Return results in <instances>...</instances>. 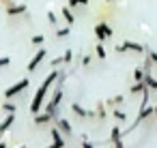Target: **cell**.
Segmentation results:
<instances>
[{
    "instance_id": "cell-5",
    "label": "cell",
    "mask_w": 157,
    "mask_h": 148,
    "mask_svg": "<svg viewBox=\"0 0 157 148\" xmlns=\"http://www.w3.org/2000/svg\"><path fill=\"white\" fill-rule=\"evenodd\" d=\"M116 52H138V54H142V52H148L142 43H133V41H125L123 45H116Z\"/></svg>"
},
{
    "instance_id": "cell-10",
    "label": "cell",
    "mask_w": 157,
    "mask_h": 148,
    "mask_svg": "<svg viewBox=\"0 0 157 148\" xmlns=\"http://www.w3.org/2000/svg\"><path fill=\"white\" fill-rule=\"evenodd\" d=\"M33 120H35V124H37V127H43V124H48V122H52V120H56V118H54L52 114H48V112L43 109V112L35 114V118H33Z\"/></svg>"
},
{
    "instance_id": "cell-33",
    "label": "cell",
    "mask_w": 157,
    "mask_h": 148,
    "mask_svg": "<svg viewBox=\"0 0 157 148\" xmlns=\"http://www.w3.org/2000/svg\"><path fill=\"white\" fill-rule=\"evenodd\" d=\"M114 148H125V144H123V139H118V142H114Z\"/></svg>"
},
{
    "instance_id": "cell-6",
    "label": "cell",
    "mask_w": 157,
    "mask_h": 148,
    "mask_svg": "<svg viewBox=\"0 0 157 148\" xmlns=\"http://www.w3.org/2000/svg\"><path fill=\"white\" fill-rule=\"evenodd\" d=\"M50 133H52V144L48 146V148H65V135L58 131V127H52L50 129Z\"/></svg>"
},
{
    "instance_id": "cell-13",
    "label": "cell",
    "mask_w": 157,
    "mask_h": 148,
    "mask_svg": "<svg viewBox=\"0 0 157 148\" xmlns=\"http://www.w3.org/2000/svg\"><path fill=\"white\" fill-rule=\"evenodd\" d=\"M71 112H73L75 116H80V118H88V114H90V112H88V109H84L80 103H71Z\"/></svg>"
},
{
    "instance_id": "cell-24",
    "label": "cell",
    "mask_w": 157,
    "mask_h": 148,
    "mask_svg": "<svg viewBox=\"0 0 157 148\" xmlns=\"http://www.w3.org/2000/svg\"><path fill=\"white\" fill-rule=\"evenodd\" d=\"M114 118L123 122V120H127V114H125V112H121V109H114Z\"/></svg>"
},
{
    "instance_id": "cell-11",
    "label": "cell",
    "mask_w": 157,
    "mask_h": 148,
    "mask_svg": "<svg viewBox=\"0 0 157 148\" xmlns=\"http://www.w3.org/2000/svg\"><path fill=\"white\" fill-rule=\"evenodd\" d=\"M13 122H15V114H7V116L2 118V122H0V135H5V133L13 127Z\"/></svg>"
},
{
    "instance_id": "cell-2",
    "label": "cell",
    "mask_w": 157,
    "mask_h": 148,
    "mask_svg": "<svg viewBox=\"0 0 157 148\" xmlns=\"http://www.w3.org/2000/svg\"><path fill=\"white\" fill-rule=\"evenodd\" d=\"M60 99H63V84H58V82H56V88H54V92H52L50 101L45 103V112H48V114H52L54 118L58 116V105H60Z\"/></svg>"
},
{
    "instance_id": "cell-22",
    "label": "cell",
    "mask_w": 157,
    "mask_h": 148,
    "mask_svg": "<svg viewBox=\"0 0 157 148\" xmlns=\"http://www.w3.org/2000/svg\"><path fill=\"white\" fill-rule=\"evenodd\" d=\"M67 35H69V26H65V28H58V30H56V37H58V39H65Z\"/></svg>"
},
{
    "instance_id": "cell-28",
    "label": "cell",
    "mask_w": 157,
    "mask_h": 148,
    "mask_svg": "<svg viewBox=\"0 0 157 148\" xmlns=\"http://www.w3.org/2000/svg\"><path fill=\"white\" fill-rule=\"evenodd\" d=\"M0 5H2V9H9L15 5V0H0Z\"/></svg>"
},
{
    "instance_id": "cell-9",
    "label": "cell",
    "mask_w": 157,
    "mask_h": 148,
    "mask_svg": "<svg viewBox=\"0 0 157 148\" xmlns=\"http://www.w3.org/2000/svg\"><path fill=\"white\" fill-rule=\"evenodd\" d=\"M56 127H58V131H60L65 137H71V135H73V127H71V122H69L67 118H56Z\"/></svg>"
},
{
    "instance_id": "cell-14",
    "label": "cell",
    "mask_w": 157,
    "mask_h": 148,
    "mask_svg": "<svg viewBox=\"0 0 157 148\" xmlns=\"http://www.w3.org/2000/svg\"><path fill=\"white\" fill-rule=\"evenodd\" d=\"M144 84H146L151 90H157V80L151 75V71H144Z\"/></svg>"
},
{
    "instance_id": "cell-21",
    "label": "cell",
    "mask_w": 157,
    "mask_h": 148,
    "mask_svg": "<svg viewBox=\"0 0 157 148\" xmlns=\"http://www.w3.org/2000/svg\"><path fill=\"white\" fill-rule=\"evenodd\" d=\"M95 54H97V58H101V60H103V58H105V56H108V54H105V50H103V45H101V43H97V47H95Z\"/></svg>"
},
{
    "instance_id": "cell-17",
    "label": "cell",
    "mask_w": 157,
    "mask_h": 148,
    "mask_svg": "<svg viewBox=\"0 0 157 148\" xmlns=\"http://www.w3.org/2000/svg\"><path fill=\"white\" fill-rule=\"evenodd\" d=\"M144 88H146V84H144V80H142V82H136V84L129 88V92H131V94H138V92H142Z\"/></svg>"
},
{
    "instance_id": "cell-8",
    "label": "cell",
    "mask_w": 157,
    "mask_h": 148,
    "mask_svg": "<svg viewBox=\"0 0 157 148\" xmlns=\"http://www.w3.org/2000/svg\"><path fill=\"white\" fill-rule=\"evenodd\" d=\"M5 13H7L9 17H24V15L28 13V7H26V5H20V2H15L13 7L5 9Z\"/></svg>"
},
{
    "instance_id": "cell-15",
    "label": "cell",
    "mask_w": 157,
    "mask_h": 148,
    "mask_svg": "<svg viewBox=\"0 0 157 148\" xmlns=\"http://www.w3.org/2000/svg\"><path fill=\"white\" fill-rule=\"evenodd\" d=\"M118 139H123V131H121L118 127H112V131H110V142L114 144V142H118Z\"/></svg>"
},
{
    "instance_id": "cell-29",
    "label": "cell",
    "mask_w": 157,
    "mask_h": 148,
    "mask_svg": "<svg viewBox=\"0 0 157 148\" xmlns=\"http://www.w3.org/2000/svg\"><path fill=\"white\" fill-rule=\"evenodd\" d=\"M82 148H95V146L88 142V137H86V135H82Z\"/></svg>"
},
{
    "instance_id": "cell-23",
    "label": "cell",
    "mask_w": 157,
    "mask_h": 148,
    "mask_svg": "<svg viewBox=\"0 0 157 148\" xmlns=\"http://www.w3.org/2000/svg\"><path fill=\"white\" fill-rule=\"evenodd\" d=\"M118 103H123V94H116L114 99H108V105H118Z\"/></svg>"
},
{
    "instance_id": "cell-32",
    "label": "cell",
    "mask_w": 157,
    "mask_h": 148,
    "mask_svg": "<svg viewBox=\"0 0 157 148\" xmlns=\"http://www.w3.org/2000/svg\"><path fill=\"white\" fill-rule=\"evenodd\" d=\"M67 5H69L71 9H75V7H80V5H78V0H67Z\"/></svg>"
},
{
    "instance_id": "cell-37",
    "label": "cell",
    "mask_w": 157,
    "mask_h": 148,
    "mask_svg": "<svg viewBox=\"0 0 157 148\" xmlns=\"http://www.w3.org/2000/svg\"><path fill=\"white\" fill-rule=\"evenodd\" d=\"M155 116H157V114H155Z\"/></svg>"
},
{
    "instance_id": "cell-16",
    "label": "cell",
    "mask_w": 157,
    "mask_h": 148,
    "mask_svg": "<svg viewBox=\"0 0 157 148\" xmlns=\"http://www.w3.org/2000/svg\"><path fill=\"white\" fill-rule=\"evenodd\" d=\"M0 109L7 112V114H15V112H17V105H15V103H11V101H7V103L0 105Z\"/></svg>"
},
{
    "instance_id": "cell-3",
    "label": "cell",
    "mask_w": 157,
    "mask_h": 148,
    "mask_svg": "<svg viewBox=\"0 0 157 148\" xmlns=\"http://www.w3.org/2000/svg\"><path fill=\"white\" fill-rule=\"evenodd\" d=\"M30 86V80L28 77H24V80H20L17 84H13V86H9L7 90H5V97L7 99H13V97H17V94H22L26 88Z\"/></svg>"
},
{
    "instance_id": "cell-19",
    "label": "cell",
    "mask_w": 157,
    "mask_h": 148,
    "mask_svg": "<svg viewBox=\"0 0 157 148\" xmlns=\"http://www.w3.org/2000/svg\"><path fill=\"white\" fill-rule=\"evenodd\" d=\"M95 114H97V116L103 120V118H105V103H97V109H95Z\"/></svg>"
},
{
    "instance_id": "cell-30",
    "label": "cell",
    "mask_w": 157,
    "mask_h": 148,
    "mask_svg": "<svg viewBox=\"0 0 157 148\" xmlns=\"http://www.w3.org/2000/svg\"><path fill=\"white\" fill-rule=\"evenodd\" d=\"M63 62H65V58H63V56H58V58H54V60H52V67L56 69V67H58V65H63Z\"/></svg>"
},
{
    "instance_id": "cell-25",
    "label": "cell",
    "mask_w": 157,
    "mask_h": 148,
    "mask_svg": "<svg viewBox=\"0 0 157 148\" xmlns=\"http://www.w3.org/2000/svg\"><path fill=\"white\" fill-rule=\"evenodd\" d=\"M11 65V58L9 56H0V69H5V67H9Z\"/></svg>"
},
{
    "instance_id": "cell-26",
    "label": "cell",
    "mask_w": 157,
    "mask_h": 148,
    "mask_svg": "<svg viewBox=\"0 0 157 148\" xmlns=\"http://www.w3.org/2000/svg\"><path fill=\"white\" fill-rule=\"evenodd\" d=\"M48 22H50V24H56V22H58V17H56L54 11H48Z\"/></svg>"
},
{
    "instance_id": "cell-36",
    "label": "cell",
    "mask_w": 157,
    "mask_h": 148,
    "mask_svg": "<svg viewBox=\"0 0 157 148\" xmlns=\"http://www.w3.org/2000/svg\"><path fill=\"white\" fill-rule=\"evenodd\" d=\"M105 2H116V0H105Z\"/></svg>"
},
{
    "instance_id": "cell-18",
    "label": "cell",
    "mask_w": 157,
    "mask_h": 148,
    "mask_svg": "<svg viewBox=\"0 0 157 148\" xmlns=\"http://www.w3.org/2000/svg\"><path fill=\"white\" fill-rule=\"evenodd\" d=\"M133 80H136V82H142V80H144V67H138V69L133 71Z\"/></svg>"
},
{
    "instance_id": "cell-34",
    "label": "cell",
    "mask_w": 157,
    "mask_h": 148,
    "mask_svg": "<svg viewBox=\"0 0 157 148\" xmlns=\"http://www.w3.org/2000/svg\"><path fill=\"white\" fill-rule=\"evenodd\" d=\"M78 5H80V7H86V5H88V0H78Z\"/></svg>"
},
{
    "instance_id": "cell-35",
    "label": "cell",
    "mask_w": 157,
    "mask_h": 148,
    "mask_svg": "<svg viewBox=\"0 0 157 148\" xmlns=\"http://www.w3.org/2000/svg\"><path fill=\"white\" fill-rule=\"evenodd\" d=\"M0 148H9V146H7V144H5L2 139H0Z\"/></svg>"
},
{
    "instance_id": "cell-27",
    "label": "cell",
    "mask_w": 157,
    "mask_h": 148,
    "mask_svg": "<svg viewBox=\"0 0 157 148\" xmlns=\"http://www.w3.org/2000/svg\"><path fill=\"white\" fill-rule=\"evenodd\" d=\"M63 58H65V65H69V62H71V60H73V52H71V50H67V52H65V56H63Z\"/></svg>"
},
{
    "instance_id": "cell-4",
    "label": "cell",
    "mask_w": 157,
    "mask_h": 148,
    "mask_svg": "<svg viewBox=\"0 0 157 148\" xmlns=\"http://www.w3.org/2000/svg\"><path fill=\"white\" fill-rule=\"evenodd\" d=\"M45 56H48V50H45V47H39V50L35 52V56L30 58V62H28L26 71H30V73H33V71H37V67L45 60Z\"/></svg>"
},
{
    "instance_id": "cell-31",
    "label": "cell",
    "mask_w": 157,
    "mask_h": 148,
    "mask_svg": "<svg viewBox=\"0 0 157 148\" xmlns=\"http://www.w3.org/2000/svg\"><path fill=\"white\" fill-rule=\"evenodd\" d=\"M90 60H93V56H84V58H82V65H84V67H88V65H90Z\"/></svg>"
},
{
    "instance_id": "cell-1",
    "label": "cell",
    "mask_w": 157,
    "mask_h": 148,
    "mask_svg": "<svg viewBox=\"0 0 157 148\" xmlns=\"http://www.w3.org/2000/svg\"><path fill=\"white\" fill-rule=\"evenodd\" d=\"M58 73H60V69H52L50 71V75L41 82V86L37 88V92H35V97H33V101H30V114L35 116V114H39L41 112V107L45 105L43 101H45V94H48V90L58 82Z\"/></svg>"
},
{
    "instance_id": "cell-12",
    "label": "cell",
    "mask_w": 157,
    "mask_h": 148,
    "mask_svg": "<svg viewBox=\"0 0 157 148\" xmlns=\"http://www.w3.org/2000/svg\"><path fill=\"white\" fill-rule=\"evenodd\" d=\"M60 13H63V20L67 22V26H71V24L75 22V15L71 13V7H69V5H67V7H63V11H60Z\"/></svg>"
},
{
    "instance_id": "cell-20",
    "label": "cell",
    "mask_w": 157,
    "mask_h": 148,
    "mask_svg": "<svg viewBox=\"0 0 157 148\" xmlns=\"http://www.w3.org/2000/svg\"><path fill=\"white\" fill-rule=\"evenodd\" d=\"M43 41H45L43 35H35V37H30V43H33V45H43Z\"/></svg>"
},
{
    "instance_id": "cell-7",
    "label": "cell",
    "mask_w": 157,
    "mask_h": 148,
    "mask_svg": "<svg viewBox=\"0 0 157 148\" xmlns=\"http://www.w3.org/2000/svg\"><path fill=\"white\" fill-rule=\"evenodd\" d=\"M95 35H97V39H99V43H101V41H105V39L112 37V28H110L105 22H99V24L95 26Z\"/></svg>"
}]
</instances>
